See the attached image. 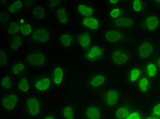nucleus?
Masks as SVG:
<instances>
[{
  "mask_svg": "<svg viewBox=\"0 0 160 119\" xmlns=\"http://www.w3.org/2000/svg\"><path fill=\"white\" fill-rule=\"evenodd\" d=\"M27 60L31 64L35 65V66H39V65H42L45 63V59L42 54H34V55L28 56Z\"/></svg>",
  "mask_w": 160,
  "mask_h": 119,
  "instance_id": "f257e3e1",
  "label": "nucleus"
},
{
  "mask_svg": "<svg viewBox=\"0 0 160 119\" xmlns=\"http://www.w3.org/2000/svg\"><path fill=\"white\" fill-rule=\"evenodd\" d=\"M33 39L40 42H45L49 40V33L45 29H38L33 34Z\"/></svg>",
  "mask_w": 160,
  "mask_h": 119,
  "instance_id": "f03ea898",
  "label": "nucleus"
},
{
  "mask_svg": "<svg viewBox=\"0 0 160 119\" xmlns=\"http://www.w3.org/2000/svg\"><path fill=\"white\" fill-rule=\"evenodd\" d=\"M27 105L30 113L32 115H37L39 112V103L36 99H29L27 101Z\"/></svg>",
  "mask_w": 160,
  "mask_h": 119,
  "instance_id": "7ed1b4c3",
  "label": "nucleus"
},
{
  "mask_svg": "<svg viewBox=\"0 0 160 119\" xmlns=\"http://www.w3.org/2000/svg\"><path fill=\"white\" fill-rule=\"evenodd\" d=\"M153 50L152 46L149 43H144L140 46L139 53L142 58H147Z\"/></svg>",
  "mask_w": 160,
  "mask_h": 119,
  "instance_id": "20e7f679",
  "label": "nucleus"
},
{
  "mask_svg": "<svg viewBox=\"0 0 160 119\" xmlns=\"http://www.w3.org/2000/svg\"><path fill=\"white\" fill-rule=\"evenodd\" d=\"M17 102V98L15 95H10L8 97H7L6 99L3 100V105L4 107L7 108V109L12 110L14 108L15 105H16Z\"/></svg>",
  "mask_w": 160,
  "mask_h": 119,
  "instance_id": "39448f33",
  "label": "nucleus"
},
{
  "mask_svg": "<svg viewBox=\"0 0 160 119\" xmlns=\"http://www.w3.org/2000/svg\"><path fill=\"white\" fill-rule=\"evenodd\" d=\"M83 24L92 29H97L99 28V23L94 18H86L84 19Z\"/></svg>",
  "mask_w": 160,
  "mask_h": 119,
  "instance_id": "423d86ee",
  "label": "nucleus"
},
{
  "mask_svg": "<svg viewBox=\"0 0 160 119\" xmlns=\"http://www.w3.org/2000/svg\"><path fill=\"white\" fill-rule=\"evenodd\" d=\"M127 56L120 52H116L113 55V60L117 64H123L127 61Z\"/></svg>",
  "mask_w": 160,
  "mask_h": 119,
  "instance_id": "0eeeda50",
  "label": "nucleus"
},
{
  "mask_svg": "<svg viewBox=\"0 0 160 119\" xmlns=\"http://www.w3.org/2000/svg\"><path fill=\"white\" fill-rule=\"evenodd\" d=\"M77 10L82 15L88 18H90L92 13H93V10H92L91 8L84 6V5H80V6H77Z\"/></svg>",
  "mask_w": 160,
  "mask_h": 119,
  "instance_id": "6e6552de",
  "label": "nucleus"
},
{
  "mask_svg": "<svg viewBox=\"0 0 160 119\" xmlns=\"http://www.w3.org/2000/svg\"><path fill=\"white\" fill-rule=\"evenodd\" d=\"M120 33L117 32H115V31H111V32H107L106 34V39L108 41L112 42H117V41L120 40Z\"/></svg>",
  "mask_w": 160,
  "mask_h": 119,
  "instance_id": "1a4fd4ad",
  "label": "nucleus"
},
{
  "mask_svg": "<svg viewBox=\"0 0 160 119\" xmlns=\"http://www.w3.org/2000/svg\"><path fill=\"white\" fill-rule=\"evenodd\" d=\"M118 93L116 90H110L107 93V103L110 105H114L118 99Z\"/></svg>",
  "mask_w": 160,
  "mask_h": 119,
  "instance_id": "9d476101",
  "label": "nucleus"
},
{
  "mask_svg": "<svg viewBox=\"0 0 160 119\" xmlns=\"http://www.w3.org/2000/svg\"><path fill=\"white\" fill-rule=\"evenodd\" d=\"M86 114L90 119H99L100 118V112L96 108H89Z\"/></svg>",
  "mask_w": 160,
  "mask_h": 119,
  "instance_id": "9b49d317",
  "label": "nucleus"
},
{
  "mask_svg": "<svg viewBox=\"0 0 160 119\" xmlns=\"http://www.w3.org/2000/svg\"><path fill=\"white\" fill-rule=\"evenodd\" d=\"M78 40L79 41L80 44L84 47H87L88 46L90 42V35L88 33H83V34L80 35L78 37Z\"/></svg>",
  "mask_w": 160,
  "mask_h": 119,
  "instance_id": "f8f14e48",
  "label": "nucleus"
},
{
  "mask_svg": "<svg viewBox=\"0 0 160 119\" xmlns=\"http://www.w3.org/2000/svg\"><path fill=\"white\" fill-rule=\"evenodd\" d=\"M146 22L149 29L154 30L155 29H156L157 25H158L159 20L158 19L155 17H150L147 19Z\"/></svg>",
  "mask_w": 160,
  "mask_h": 119,
  "instance_id": "ddd939ff",
  "label": "nucleus"
},
{
  "mask_svg": "<svg viewBox=\"0 0 160 119\" xmlns=\"http://www.w3.org/2000/svg\"><path fill=\"white\" fill-rule=\"evenodd\" d=\"M115 24L118 27H130L133 25V21L130 19H118L116 20Z\"/></svg>",
  "mask_w": 160,
  "mask_h": 119,
  "instance_id": "4468645a",
  "label": "nucleus"
},
{
  "mask_svg": "<svg viewBox=\"0 0 160 119\" xmlns=\"http://www.w3.org/2000/svg\"><path fill=\"white\" fill-rule=\"evenodd\" d=\"M50 84V81L49 79H44L43 81L38 82L37 83V87L38 90H45L47 89Z\"/></svg>",
  "mask_w": 160,
  "mask_h": 119,
  "instance_id": "2eb2a0df",
  "label": "nucleus"
},
{
  "mask_svg": "<svg viewBox=\"0 0 160 119\" xmlns=\"http://www.w3.org/2000/svg\"><path fill=\"white\" fill-rule=\"evenodd\" d=\"M129 111L126 109V108H119L117 110V114H116V116L118 119H123L125 118H127L129 116Z\"/></svg>",
  "mask_w": 160,
  "mask_h": 119,
  "instance_id": "dca6fc26",
  "label": "nucleus"
},
{
  "mask_svg": "<svg viewBox=\"0 0 160 119\" xmlns=\"http://www.w3.org/2000/svg\"><path fill=\"white\" fill-rule=\"evenodd\" d=\"M33 14L38 19H42L45 17V10L42 7H36L33 10Z\"/></svg>",
  "mask_w": 160,
  "mask_h": 119,
  "instance_id": "f3484780",
  "label": "nucleus"
},
{
  "mask_svg": "<svg viewBox=\"0 0 160 119\" xmlns=\"http://www.w3.org/2000/svg\"><path fill=\"white\" fill-rule=\"evenodd\" d=\"M62 70L60 68H57L55 71V82L56 84H60L62 79Z\"/></svg>",
  "mask_w": 160,
  "mask_h": 119,
  "instance_id": "a211bd4d",
  "label": "nucleus"
},
{
  "mask_svg": "<svg viewBox=\"0 0 160 119\" xmlns=\"http://www.w3.org/2000/svg\"><path fill=\"white\" fill-rule=\"evenodd\" d=\"M101 54V50L96 46V47L92 48V50L90 51V53H88V57L90 59H93L97 57V56H100Z\"/></svg>",
  "mask_w": 160,
  "mask_h": 119,
  "instance_id": "6ab92c4d",
  "label": "nucleus"
},
{
  "mask_svg": "<svg viewBox=\"0 0 160 119\" xmlns=\"http://www.w3.org/2000/svg\"><path fill=\"white\" fill-rule=\"evenodd\" d=\"M105 81V78L103 76H97L92 81V84L93 87H99L100 84H103Z\"/></svg>",
  "mask_w": 160,
  "mask_h": 119,
  "instance_id": "aec40b11",
  "label": "nucleus"
},
{
  "mask_svg": "<svg viewBox=\"0 0 160 119\" xmlns=\"http://www.w3.org/2000/svg\"><path fill=\"white\" fill-rule=\"evenodd\" d=\"M58 16L59 20L61 23H66L67 21V17L65 14V10L62 8H60L58 10Z\"/></svg>",
  "mask_w": 160,
  "mask_h": 119,
  "instance_id": "412c9836",
  "label": "nucleus"
},
{
  "mask_svg": "<svg viewBox=\"0 0 160 119\" xmlns=\"http://www.w3.org/2000/svg\"><path fill=\"white\" fill-rule=\"evenodd\" d=\"M61 42L64 46H69L71 42V38L69 35H63L61 37Z\"/></svg>",
  "mask_w": 160,
  "mask_h": 119,
  "instance_id": "4be33fe9",
  "label": "nucleus"
},
{
  "mask_svg": "<svg viewBox=\"0 0 160 119\" xmlns=\"http://www.w3.org/2000/svg\"><path fill=\"white\" fill-rule=\"evenodd\" d=\"M21 38L19 36L14 37L13 43H12V48L13 49V50H17L18 47H19L21 46Z\"/></svg>",
  "mask_w": 160,
  "mask_h": 119,
  "instance_id": "5701e85b",
  "label": "nucleus"
},
{
  "mask_svg": "<svg viewBox=\"0 0 160 119\" xmlns=\"http://www.w3.org/2000/svg\"><path fill=\"white\" fill-rule=\"evenodd\" d=\"M18 31H19V25L16 23H12L10 26L8 33L10 34H14L17 33Z\"/></svg>",
  "mask_w": 160,
  "mask_h": 119,
  "instance_id": "b1692460",
  "label": "nucleus"
},
{
  "mask_svg": "<svg viewBox=\"0 0 160 119\" xmlns=\"http://www.w3.org/2000/svg\"><path fill=\"white\" fill-rule=\"evenodd\" d=\"M64 116L67 119H73V112L71 108L67 107L64 110Z\"/></svg>",
  "mask_w": 160,
  "mask_h": 119,
  "instance_id": "393cba45",
  "label": "nucleus"
},
{
  "mask_svg": "<svg viewBox=\"0 0 160 119\" xmlns=\"http://www.w3.org/2000/svg\"><path fill=\"white\" fill-rule=\"evenodd\" d=\"M22 6H23V4L21 3V2L17 1V2H15L12 5V6H10L9 7V10L11 12H14L15 10H16V9L21 8L22 7Z\"/></svg>",
  "mask_w": 160,
  "mask_h": 119,
  "instance_id": "a878e982",
  "label": "nucleus"
},
{
  "mask_svg": "<svg viewBox=\"0 0 160 119\" xmlns=\"http://www.w3.org/2000/svg\"><path fill=\"white\" fill-rule=\"evenodd\" d=\"M19 88L20 90H23V91H27V90H28V89H29V85L27 84L26 79H24L20 82V84H19Z\"/></svg>",
  "mask_w": 160,
  "mask_h": 119,
  "instance_id": "bb28decb",
  "label": "nucleus"
},
{
  "mask_svg": "<svg viewBox=\"0 0 160 119\" xmlns=\"http://www.w3.org/2000/svg\"><path fill=\"white\" fill-rule=\"evenodd\" d=\"M21 32L23 33V34L26 35H29L30 33L32 32V28H31V26L28 24L21 27Z\"/></svg>",
  "mask_w": 160,
  "mask_h": 119,
  "instance_id": "cd10ccee",
  "label": "nucleus"
},
{
  "mask_svg": "<svg viewBox=\"0 0 160 119\" xmlns=\"http://www.w3.org/2000/svg\"><path fill=\"white\" fill-rule=\"evenodd\" d=\"M148 70L149 73V76H154L156 73V67L155 66V65L151 64L148 66Z\"/></svg>",
  "mask_w": 160,
  "mask_h": 119,
  "instance_id": "c85d7f7f",
  "label": "nucleus"
},
{
  "mask_svg": "<svg viewBox=\"0 0 160 119\" xmlns=\"http://www.w3.org/2000/svg\"><path fill=\"white\" fill-rule=\"evenodd\" d=\"M6 63V54H5L4 52L1 49V50H0V64L5 65Z\"/></svg>",
  "mask_w": 160,
  "mask_h": 119,
  "instance_id": "c756f323",
  "label": "nucleus"
},
{
  "mask_svg": "<svg viewBox=\"0 0 160 119\" xmlns=\"http://www.w3.org/2000/svg\"><path fill=\"white\" fill-rule=\"evenodd\" d=\"M24 69V66L23 64H18V65H15V66L13 67V71L14 74H18V72H19L21 70H23Z\"/></svg>",
  "mask_w": 160,
  "mask_h": 119,
  "instance_id": "7c9ffc66",
  "label": "nucleus"
},
{
  "mask_svg": "<svg viewBox=\"0 0 160 119\" xmlns=\"http://www.w3.org/2000/svg\"><path fill=\"white\" fill-rule=\"evenodd\" d=\"M0 19H1L2 23H6L7 21H8L9 16L6 12H0Z\"/></svg>",
  "mask_w": 160,
  "mask_h": 119,
  "instance_id": "2f4dec72",
  "label": "nucleus"
},
{
  "mask_svg": "<svg viewBox=\"0 0 160 119\" xmlns=\"http://www.w3.org/2000/svg\"><path fill=\"white\" fill-rule=\"evenodd\" d=\"M147 84H148V80H147L146 78H144L140 82V87L141 88L142 90L145 91V90H146Z\"/></svg>",
  "mask_w": 160,
  "mask_h": 119,
  "instance_id": "473e14b6",
  "label": "nucleus"
},
{
  "mask_svg": "<svg viewBox=\"0 0 160 119\" xmlns=\"http://www.w3.org/2000/svg\"><path fill=\"white\" fill-rule=\"evenodd\" d=\"M139 75H140V71L138 70V69H133V70L131 71V81H134L138 78Z\"/></svg>",
  "mask_w": 160,
  "mask_h": 119,
  "instance_id": "72a5a7b5",
  "label": "nucleus"
},
{
  "mask_svg": "<svg viewBox=\"0 0 160 119\" xmlns=\"http://www.w3.org/2000/svg\"><path fill=\"white\" fill-rule=\"evenodd\" d=\"M2 86L6 88H10V78L9 77H5L2 81Z\"/></svg>",
  "mask_w": 160,
  "mask_h": 119,
  "instance_id": "f704fd0d",
  "label": "nucleus"
},
{
  "mask_svg": "<svg viewBox=\"0 0 160 119\" xmlns=\"http://www.w3.org/2000/svg\"><path fill=\"white\" fill-rule=\"evenodd\" d=\"M133 8L134 9H135L136 11H140L141 10V4H140V1H138V0H136L133 2Z\"/></svg>",
  "mask_w": 160,
  "mask_h": 119,
  "instance_id": "c9c22d12",
  "label": "nucleus"
},
{
  "mask_svg": "<svg viewBox=\"0 0 160 119\" xmlns=\"http://www.w3.org/2000/svg\"><path fill=\"white\" fill-rule=\"evenodd\" d=\"M127 119H140V117L138 112H134L130 116H128Z\"/></svg>",
  "mask_w": 160,
  "mask_h": 119,
  "instance_id": "e433bc0d",
  "label": "nucleus"
},
{
  "mask_svg": "<svg viewBox=\"0 0 160 119\" xmlns=\"http://www.w3.org/2000/svg\"><path fill=\"white\" fill-rule=\"evenodd\" d=\"M120 11L119 9H114L111 12V16H112L113 18H116L118 17V15L120 14Z\"/></svg>",
  "mask_w": 160,
  "mask_h": 119,
  "instance_id": "4c0bfd02",
  "label": "nucleus"
},
{
  "mask_svg": "<svg viewBox=\"0 0 160 119\" xmlns=\"http://www.w3.org/2000/svg\"><path fill=\"white\" fill-rule=\"evenodd\" d=\"M154 113L160 115V104L157 105L154 108Z\"/></svg>",
  "mask_w": 160,
  "mask_h": 119,
  "instance_id": "58836bf2",
  "label": "nucleus"
},
{
  "mask_svg": "<svg viewBox=\"0 0 160 119\" xmlns=\"http://www.w3.org/2000/svg\"><path fill=\"white\" fill-rule=\"evenodd\" d=\"M61 1H58V0H51V4L52 5L53 7H56L58 6V3H60Z\"/></svg>",
  "mask_w": 160,
  "mask_h": 119,
  "instance_id": "ea45409f",
  "label": "nucleus"
},
{
  "mask_svg": "<svg viewBox=\"0 0 160 119\" xmlns=\"http://www.w3.org/2000/svg\"><path fill=\"white\" fill-rule=\"evenodd\" d=\"M32 2L33 1H32V0H27V1H25V5L27 7H29L31 6V4H32Z\"/></svg>",
  "mask_w": 160,
  "mask_h": 119,
  "instance_id": "a19ab883",
  "label": "nucleus"
},
{
  "mask_svg": "<svg viewBox=\"0 0 160 119\" xmlns=\"http://www.w3.org/2000/svg\"><path fill=\"white\" fill-rule=\"evenodd\" d=\"M153 118L154 119H159V115L157 114H155V113H154L153 114Z\"/></svg>",
  "mask_w": 160,
  "mask_h": 119,
  "instance_id": "79ce46f5",
  "label": "nucleus"
},
{
  "mask_svg": "<svg viewBox=\"0 0 160 119\" xmlns=\"http://www.w3.org/2000/svg\"><path fill=\"white\" fill-rule=\"evenodd\" d=\"M118 2V0H111L110 1L111 3H112V4H117Z\"/></svg>",
  "mask_w": 160,
  "mask_h": 119,
  "instance_id": "37998d69",
  "label": "nucleus"
},
{
  "mask_svg": "<svg viewBox=\"0 0 160 119\" xmlns=\"http://www.w3.org/2000/svg\"><path fill=\"white\" fill-rule=\"evenodd\" d=\"M6 1H2V0H1V1H0V3H1L2 4H6Z\"/></svg>",
  "mask_w": 160,
  "mask_h": 119,
  "instance_id": "c03bdc74",
  "label": "nucleus"
},
{
  "mask_svg": "<svg viewBox=\"0 0 160 119\" xmlns=\"http://www.w3.org/2000/svg\"><path fill=\"white\" fill-rule=\"evenodd\" d=\"M158 63H159V66L160 67V59H159V61H158Z\"/></svg>",
  "mask_w": 160,
  "mask_h": 119,
  "instance_id": "a18cd8bd",
  "label": "nucleus"
},
{
  "mask_svg": "<svg viewBox=\"0 0 160 119\" xmlns=\"http://www.w3.org/2000/svg\"><path fill=\"white\" fill-rule=\"evenodd\" d=\"M147 119H154L153 118H148Z\"/></svg>",
  "mask_w": 160,
  "mask_h": 119,
  "instance_id": "49530a36",
  "label": "nucleus"
},
{
  "mask_svg": "<svg viewBox=\"0 0 160 119\" xmlns=\"http://www.w3.org/2000/svg\"><path fill=\"white\" fill-rule=\"evenodd\" d=\"M46 119H53L52 118H46Z\"/></svg>",
  "mask_w": 160,
  "mask_h": 119,
  "instance_id": "de8ad7c7",
  "label": "nucleus"
}]
</instances>
